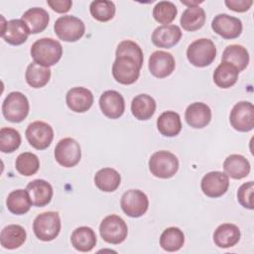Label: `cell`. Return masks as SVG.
<instances>
[{"label": "cell", "instance_id": "obj_1", "mask_svg": "<svg viewBox=\"0 0 254 254\" xmlns=\"http://www.w3.org/2000/svg\"><path fill=\"white\" fill-rule=\"evenodd\" d=\"M63 56L61 43L53 38L37 40L31 47V57L34 62L44 66L55 65Z\"/></svg>", "mask_w": 254, "mask_h": 254}, {"label": "cell", "instance_id": "obj_2", "mask_svg": "<svg viewBox=\"0 0 254 254\" xmlns=\"http://www.w3.org/2000/svg\"><path fill=\"white\" fill-rule=\"evenodd\" d=\"M216 57V48L214 43L206 38L193 41L188 47V61L196 67H204L209 65Z\"/></svg>", "mask_w": 254, "mask_h": 254}, {"label": "cell", "instance_id": "obj_3", "mask_svg": "<svg viewBox=\"0 0 254 254\" xmlns=\"http://www.w3.org/2000/svg\"><path fill=\"white\" fill-rule=\"evenodd\" d=\"M149 170L156 178L169 179L177 174L179 160L169 151H157L149 159Z\"/></svg>", "mask_w": 254, "mask_h": 254}, {"label": "cell", "instance_id": "obj_4", "mask_svg": "<svg viewBox=\"0 0 254 254\" xmlns=\"http://www.w3.org/2000/svg\"><path fill=\"white\" fill-rule=\"evenodd\" d=\"M62 223L58 212L46 211L36 216L33 222V231L42 241H52L58 237Z\"/></svg>", "mask_w": 254, "mask_h": 254}, {"label": "cell", "instance_id": "obj_5", "mask_svg": "<svg viewBox=\"0 0 254 254\" xmlns=\"http://www.w3.org/2000/svg\"><path fill=\"white\" fill-rule=\"evenodd\" d=\"M28 98L20 91L10 92L2 103V113L6 120L13 123L22 122L29 113Z\"/></svg>", "mask_w": 254, "mask_h": 254}, {"label": "cell", "instance_id": "obj_6", "mask_svg": "<svg viewBox=\"0 0 254 254\" xmlns=\"http://www.w3.org/2000/svg\"><path fill=\"white\" fill-rule=\"evenodd\" d=\"M101 238L110 244L122 243L128 234L126 222L116 214H110L104 217L99 225Z\"/></svg>", "mask_w": 254, "mask_h": 254}, {"label": "cell", "instance_id": "obj_7", "mask_svg": "<svg viewBox=\"0 0 254 254\" xmlns=\"http://www.w3.org/2000/svg\"><path fill=\"white\" fill-rule=\"evenodd\" d=\"M54 30L59 39L64 42H76L84 35L85 26L79 18L65 15L56 20Z\"/></svg>", "mask_w": 254, "mask_h": 254}, {"label": "cell", "instance_id": "obj_8", "mask_svg": "<svg viewBox=\"0 0 254 254\" xmlns=\"http://www.w3.org/2000/svg\"><path fill=\"white\" fill-rule=\"evenodd\" d=\"M80 158V145L72 138L67 137L60 140L55 148V159L64 168L74 167L79 163Z\"/></svg>", "mask_w": 254, "mask_h": 254}, {"label": "cell", "instance_id": "obj_9", "mask_svg": "<svg viewBox=\"0 0 254 254\" xmlns=\"http://www.w3.org/2000/svg\"><path fill=\"white\" fill-rule=\"evenodd\" d=\"M140 69L141 66L133 59L116 57L112 64V75L117 82L129 85L139 78Z\"/></svg>", "mask_w": 254, "mask_h": 254}, {"label": "cell", "instance_id": "obj_10", "mask_svg": "<svg viewBox=\"0 0 254 254\" xmlns=\"http://www.w3.org/2000/svg\"><path fill=\"white\" fill-rule=\"evenodd\" d=\"M120 205L126 215L137 218L145 214L148 210L149 199L142 190H129L121 196Z\"/></svg>", "mask_w": 254, "mask_h": 254}, {"label": "cell", "instance_id": "obj_11", "mask_svg": "<svg viewBox=\"0 0 254 254\" xmlns=\"http://www.w3.org/2000/svg\"><path fill=\"white\" fill-rule=\"evenodd\" d=\"M25 135L33 148L45 150L54 139V130L50 124L44 121H34L28 125Z\"/></svg>", "mask_w": 254, "mask_h": 254}, {"label": "cell", "instance_id": "obj_12", "mask_svg": "<svg viewBox=\"0 0 254 254\" xmlns=\"http://www.w3.org/2000/svg\"><path fill=\"white\" fill-rule=\"evenodd\" d=\"M231 126L239 132L251 131L254 127V106L249 101L237 102L230 111Z\"/></svg>", "mask_w": 254, "mask_h": 254}, {"label": "cell", "instance_id": "obj_13", "mask_svg": "<svg viewBox=\"0 0 254 254\" xmlns=\"http://www.w3.org/2000/svg\"><path fill=\"white\" fill-rule=\"evenodd\" d=\"M229 179L225 173L219 171L209 172L203 176L200 183L202 192L209 197L222 196L228 190Z\"/></svg>", "mask_w": 254, "mask_h": 254}, {"label": "cell", "instance_id": "obj_14", "mask_svg": "<svg viewBox=\"0 0 254 254\" xmlns=\"http://www.w3.org/2000/svg\"><path fill=\"white\" fill-rule=\"evenodd\" d=\"M212 30L226 40L238 38L242 32V22L240 19L228 14H218L211 22Z\"/></svg>", "mask_w": 254, "mask_h": 254}, {"label": "cell", "instance_id": "obj_15", "mask_svg": "<svg viewBox=\"0 0 254 254\" xmlns=\"http://www.w3.org/2000/svg\"><path fill=\"white\" fill-rule=\"evenodd\" d=\"M150 72L158 78H164L173 73L176 67V62L171 53L165 51L154 52L148 62Z\"/></svg>", "mask_w": 254, "mask_h": 254}, {"label": "cell", "instance_id": "obj_16", "mask_svg": "<svg viewBox=\"0 0 254 254\" xmlns=\"http://www.w3.org/2000/svg\"><path fill=\"white\" fill-rule=\"evenodd\" d=\"M101 112L110 119L121 117L125 111V101L123 96L116 90H106L99 98Z\"/></svg>", "mask_w": 254, "mask_h": 254}, {"label": "cell", "instance_id": "obj_17", "mask_svg": "<svg viewBox=\"0 0 254 254\" xmlns=\"http://www.w3.org/2000/svg\"><path fill=\"white\" fill-rule=\"evenodd\" d=\"M29 35V29L22 19H12L2 24L1 37L10 45L19 46L24 44Z\"/></svg>", "mask_w": 254, "mask_h": 254}, {"label": "cell", "instance_id": "obj_18", "mask_svg": "<svg viewBox=\"0 0 254 254\" xmlns=\"http://www.w3.org/2000/svg\"><path fill=\"white\" fill-rule=\"evenodd\" d=\"M65 102L71 111L83 113L92 106L93 94L85 87H72L65 95Z\"/></svg>", "mask_w": 254, "mask_h": 254}, {"label": "cell", "instance_id": "obj_19", "mask_svg": "<svg viewBox=\"0 0 254 254\" xmlns=\"http://www.w3.org/2000/svg\"><path fill=\"white\" fill-rule=\"evenodd\" d=\"M182 38V31L179 26L169 24L156 28L152 34V42L158 48L170 49L176 46Z\"/></svg>", "mask_w": 254, "mask_h": 254}, {"label": "cell", "instance_id": "obj_20", "mask_svg": "<svg viewBox=\"0 0 254 254\" xmlns=\"http://www.w3.org/2000/svg\"><path fill=\"white\" fill-rule=\"evenodd\" d=\"M187 123L195 129L207 126L211 120V110L203 102H193L188 106L185 112Z\"/></svg>", "mask_w": 254, "mask_h": 254}, {"label": "cell", "instance_id": "obj_21", "mask_svg": "<svg viewBox=\"0 0 254 254\" xmlns=\"http://www.w3.org/2000/svg\"><path fill=\"white\" fill-rule=\"evenodd\" d=\"M33 205L43 207L49 204L53 197V187L45 180H34L27 185L26 188Z\"/></svg>", "mask_w": 254, "mask_h": 254}, {"label": "cell", "instance_id": "obj_22", "mask_svg": "<svg viewBox=\"0 0 254 254\" xmlns=\"http://www.w3.org/2000/svg\"><path fill=\"white\" fill-rule=\"evenodd\" d=\"M240 229L232 223L220 224L213 233V242L219 248H230L240 240Z\"/></svg>", "mask_w": 254, "mask_h": 254}, {"label": "cell", "instance_id": "obj_23", "mask_svg": "<svg viewBox=\"0 0 254 254\" xmlns=\"http://www.w3.org/2000/svg\"><path fill=\"white\" fill-rule=\"evenodd\" d=\"M27 25L30 34H38L43 32L49 25V13L40 7H33L28 9L21 18Z\"/></svg>", "mask_w": 254, "mask_h": 254}, {"label": "cell", "instance_id": "obj_24", "mask_svg": "<svg viewBox=\"0 0 254 254\" xmlns=\"http://www.w3.org/2000/svg\"><path fill=\"white\" fill-rule=\"evenodd\" d=\"M27 238L26 230L19 224H9L0 233V243L5 249H17L24 244Z\"/></svg>", "mask_w": 254, "mask_h": 254}, {"label": "cell", "instance_id": "obj_25", "mask_svg": "<svg viewBox=\"0 0 254 254\" xmlns=\"http://www.w3.org/2000/svg\"><path fill=\"white\" fill-rule=\"evenodd\" d=\"M223 170L227 177L234 180H241L250 173V163L242 155L232 154L223 162Z\"/></svg>", "mask_w": 254, "mask_h": 254}, {"label": "cell", "instance_id": "obj_26", "mask_svg": "<svg viewBox=\"0 0 254 254\" xmlns=\"http://www.w3.org/2000/svg\"><path fill=\"white\" fill-rule=\"evenodd\" d=\"M71 245L80 252H88L94 248L97 239L95 232L88 226H80L75 228L70 236Z\"/></svg>", "mask_w": 254, "mask_h": 254}, {"label": "cell", "instance_id": "obj_27", "mask_svg": "<svg viewBox=\"0 0 254 254\" xmlns=\"http://www.w3.org/2000/svg\"><path fill=\"white\" fill-rule=\"evenodd\" d=\"M156 111V101L148 94L136 95L131 102V112L138 120L150 119Z\"/></svg>", "mask_w": 254, "mask_h": 254}, {"label": "cell", "instance_id": "obj_28", "mask_svg": "<svg viewBox=\"0 0 254 254\" xmlns=\"http://www.w3.org/2000/svg\"><path fill=\"white\" fill-rule=\"evenodd\" d=\"M32 204L33 203L27 190L22 189L12 190L6 199V206L8 210L16 215L27 213Z\"/></svg>", "mask_w": 254, "mask_h": 254}, {"label": "cell", "instance_id": "obj_29", "mask_svg": "<svg viewBox=\"0 0 254 254\" xmlns=\"http://www.w3.org/2000/svg\"><path fill=\"white\" fill-rule=\"evenodd\" d=\"M157 128L165 137H175L182 130V121L179 113L165 111L157 119Z\"/></svg>", "mask_w": 254, "mask_h": 254}, {"label": "cell", "instance_id": "obj_30", "mask_svg": "<svg viewBox=\"0 0 254 254\" xmlns=\"http://www.w3.org/2000/svg\"><path fill=\"white\" fill-rule=\"evenodd\" d=\"M239 70L232 64L221 62L213 72V81L220 88L233 86L238 79Z\"/></svg>", "mask_w": 254, "mask_h": 254}, {"label": "cell", "instance_id": "obj_31", "mask_svg": "<svg viewBox=\"0 0 254 254\" xmlns=\"http://www.w3.org/2000/svg\"><path fill=\"white\" fill-rule=\"evenodd\" d=\"M121 183V176L112 168H103L94 176L95 186L102 191L112 192L117 190Z\"/></svg>", "mask_w": 254, "mask_h": 254}, {"label": "cell", "instance_id": "obj_32", "mask_svg": "<svg viewBox=\"0 0 254 254\" xmlns=\"http://www.w3.org/2000/svg\"><path fill=\"white\" fill-rule=\"evenodd\" d=\"M180 22L186 31L193 32L199 30L205 23V12L198 5L190 6L183 12Z\"/></svg>", "mask_w": 254, "mask_h": 254}, {"label": "cell", "instance_id": "obj_33", "mask_svg": "<svg viewBox=\"0 0 254 254\" xmlns=\"http://www.w3.org/2000/svg\"><path fill=\"white\" fill-rule=\"evenodd\" d=\"M221 62L232 64L240 72L241 70L245 69L249 64V54L246 48L241 45H229L222 53Z\"/></svg>", "mask_w": 254, "mask_h": 254}, {"label": "cell", "instance_id": "obj_34", "mask_svg": "<svg viewBox=\"0 0 254 254\" xmlns=\"http://www.w3.org/2000/svg\"><path fill=\"white\" fill-rule=\"evenodd\" d=\"M25 78L31 87L41 88L49 82L51 78V69L33 62L27 66Z\"/></svg>", "mask_w": 254, "mask_h": 254}, {"label": "cell", "instance_id": "obj_35", "mask_svg": "<svg viewBox=\"0 0 254 254\" xmlns=\"http://www.w3.org/2000/svg\"><path fill=\"white\" fill-rule=\"evenodd\" d=\"M185 243L184 232L179 227H168L160 236V246L168 251L175 252L180 250Z\"/></svg>", "mask_w": 254, "mask_h": 254}, {"label": "cell", "instance_id": "obj_36", "mask_svg": "<svg viewBox=\"0 0 254 254\" xmlns=\"http://www.w3.org/2000/svg\"><path fill=\"white\" fill-rule=\"evenodd\" d=\"M15 167L18 173L22 176H33L40 168V160L34 153L24 152L17 157Z\"/></svg>", "mask_w": 254, "mask_h": 254}, {"label": "cell", "instance_id": "obj_37", "mask_svg": "<svg viewBox=\"0 0 254 254\" xmlns=\"http://www.w3.org/2000/svg\"><path fill=\"white\" fill-rule=\"evenodd\" d=\"M91 16L99 22H107L115 15V5L112 1L96 0L92 1L89 6Z\"/></svg>", "mask_w": 254, "mask_h": 254}, {"label": "cell", "instance_id": "obj_38", "mask_svg": "<svg viewBox=\"0 0 254 254\" xmlns=\"http://www.w3.org/2000/svg\"><path fill=\"white\" fill-rule=\"evenodd\" d=\"M178 14V9L173 2L160 1L153 9L154 19L163 25H169L173 22Z\"/></svg>", "mask_w": 254, "mask_h": 254}, {"label": "cell", "instance_id": "obj_39", "mask_svg": "<svg viewBox=\"0 0 254 254\" xmlns=\"http://www.w3.org/2000/svg\"><path fill=\"white\" fill-rule=\"evenodd\" d=\"M21 145L20 133L10 127H3L0 130V151L2 153H12Z\"/></svg>", "mask_w": 254, "mask_h": 254}, {"label": "cell", "instance_id": "obj_40", "mask_svg": "<svg viewBox=\"0 0 254 254\" xmlns=\"http://www.w3.org/2000/svg\"><path fill=\"white\" fill-rule=\"evenodd\" d=\"M116 57H128L133 59L141 67L143 65V52L138 44L133 41L125 40L119 43L116 49Z\"/></svg>", "mask_w": 254, "mask_h": 254}, {"label": "cell", "instance_id": "obj_41", "mask_svg": "<svg viewBox=\"0 0 254 254\" xmlns=\"http://www.w3.org/2000/svg\"><path fill=\"white\" fill-rule=\"evenodd\" d=\"M253 190H254V184L253 182L244 183L241 185L237 191V199L239 203L248 209H253Z\"/></svg>", "mask_w": 254, "mask_h": 254}, {"label": "cell", "instance_id": "obj_42", "mask_svg": "<svg viewBox=\"0 0 254 254\" xmlns=\"http://www.w3.org/2000/svg\"><path fill=\"white\" fill-rule=\"evenodd\" d=\"M252 4H253L252 0H226L225 1V5L230 10L235 12L248 11Z\"/></svg>", "mask_w": 254, "mask_h": 254}, {"label": "cell", "instance_id": "obj_43", "mask_svg": "<svg viewBox=\"0 0 254 254\" xmlns=\"http://www.w3.org/2000/svg\"><path fill=\"white\" fill-rule=\"evenodd\" d=\"M47 4L57 13H66L72 6L70 0H48Z\"/></svg>", "mask_w": 254, "mask_h": 254}]
</instances>
